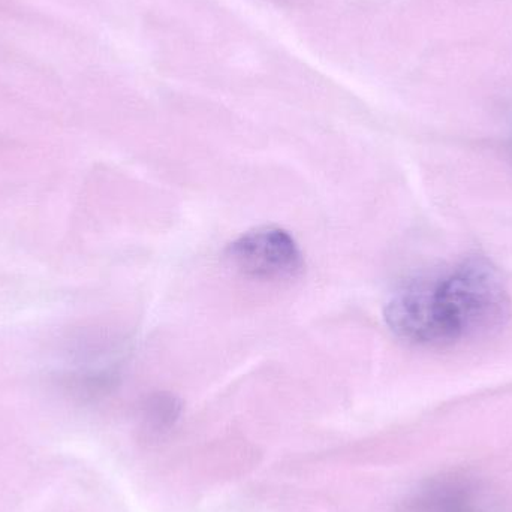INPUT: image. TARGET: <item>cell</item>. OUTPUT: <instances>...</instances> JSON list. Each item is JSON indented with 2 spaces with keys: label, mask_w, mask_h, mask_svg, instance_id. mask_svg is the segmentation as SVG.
<instances>
[{
  "label": "cell",
  "mask_w": 512,
  "mask_h": 512,
  "mask_svg": "<svg viewBox=\"0 0 512 512\" xmlns=\"http://www.w3.org/2000/svg\"><path fill=\"white\" fill-rule=\"evenodd\" d=\"M512 315L501 271L472 255L442 273L403 282L385 304L384 316L399 339L426 348H450L498 336Z\"/></svg>",
  "instance_id": "obj_1"
},
{
  "label": "cell",
  "mask_w": 512,
  "mask_h": 512,
  "mask_svg": "<svg viewBox=\"0 0 512 512\" xmlns=\"http://www.w3.org/2000/svg\"><path fill=\"white\" fill-rule=\"evenodd\" d=\"M230 264L243 276L285 282L300 276L304 258L297 242L279 227H259L234 240L227 249Z\"/></svg>",
  "instance_id": "obj_2"
},
{
  "label": "cell",
  "mask_w": 512,
  "mask_h": 512,
  "mask_svg": "<svg viewBox=\"0 0 512 512\" xmlns=\"http://www.w3.org/2000/svg\"><path fill=\"white\" fill-rule=\"evenodd\" d=\"M483 492L472 478H436L412 498L408 512H484Z\"/></svg>",
  "instance_id": "obj_3"
},
{
  "label": "cell",
  "mask_w": 512,
  "mask_h": 512,
  "mask_svg": "<svg viewBox=\"0 0 512 512\" xmlns=\"http://www.w3.org/2000/svg\"><path fill=\"white\" fill-rule=\"evenodd\" d=\"M182 403L171 394H156L147 403L146 418L150 429L155 433H164L179 420Z\"/></svg>",
  "instance_id": "obj_4"
}]
</instances>
